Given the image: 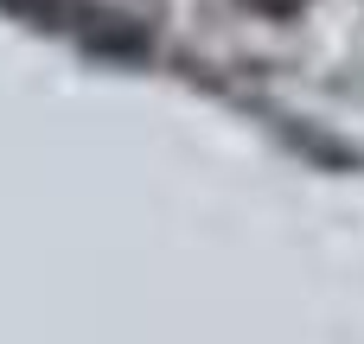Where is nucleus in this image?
Here are the masks:
<instances>
[{
  "mask_svg": "<svg viewBox=\"0 0 364 344\" xmlns=\"http://www.w3.org/2000/svg\"><path fill=\"white\" fill-rule=\"evenodd\" d=\"M250 6H262V13H282V6H301V0H250Z\"/></svg>",
  "mask_w": 364,
  "mask_h": 344,
  "instance_id": "nucleus-1",
  "label": "nucleus"
}]
</instances>
